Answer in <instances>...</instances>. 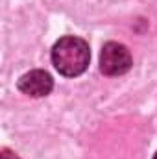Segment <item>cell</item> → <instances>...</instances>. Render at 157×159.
<instances>
[{"instance_id":"5","label":"cell","mask_w":157,"mask_h":159,"mask_svg":"<svg viewBox=\"0 0 157 159\" xmlns=\"http://www.w3.org/2000/svg\"><path fill=\"white\" fill-rule=\"evenodd\" d=\"M154 159H157V152H155V156H154Z\"/></svg>"},{"instance_id":"3","label":"cell","mask_w":157,"mask_h":159,"mask_svg":"<svg viewBox=\"0 0 157 159\" xmlns=\"http://www.w3.org/2000/svg\"><path fill=\"white\" fill-rule=\"evenodd\" d=\"M17 87L26 96L43 98V96H48L52 93L54 78L50 76V72H46L43 69H34V70H30V72H26V74H22L19 78Z\"/></svg>"},{"instance_id":"2","label":"cell","mask_w":157,"mask_h":159,"mask_svg":"<svg viewBox=\"0 0 157 159\" xmlns=\"http://www.w3.org/2000/svg\"><path fill=\"white\" fill-rule=\"evenodd\" d=\"M133 65L129 50L117 41H109L102 46L100 52V70L105 76H122Z\"/></svg>"},{"instance_id":"1","label":"cell","mask_w":157,"mask_h":159,"mask_svg":"<svg viewBox=\"0 0 157 159\" xmlns=\"http://www.w3.org/2000/svg\"><path fill=\"white\" fill-rule=\"evenodd\" d=\"M54 69L67 78L81 76L89 69L91 61V48L89 43L76 35H65L57 39L50 52Z\"/></svg>"},{"instance_id":"4","label":"cell","mask_w":157,"mask_h":159,"mask_svg":"<svg viewBox=\"0 0 157 159\" xmlns=\"http://www.w3.org/2000/svg\"><path fill=\"white\" fill-rule=\"evenodd\" d=\"M0 159H20L13 150H9V148H2V154H0Z\"/></svg>"}]
</instances>
